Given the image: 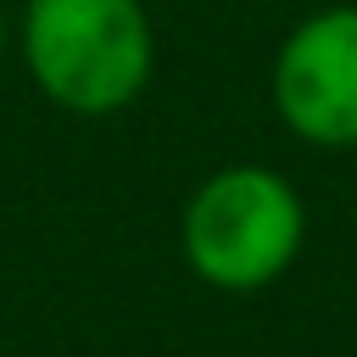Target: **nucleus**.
<instances>
[{"label": "nucleus", "mask_w": 357, "mask_h": 357, "mask_svg": "<svg viewBox=\"0 0 357 357\" xmlns=\"http://www.w3.org/2000/svg\"><path fill=\"white\" fill-rule=\"evenodd\" d=\"M6 50H11V17H6V6H0V61H6Z\"/></svg>", "instance_id": "4"}, {"label": "nucleus", "mask_w": 357, "mask_h": 357, "mask_svg": "<svg viewBox=\"0 0 357 357\" xmlns=\"http://www.w3.org/2000/svg\"><path fill=\"white\" fill-rule=\"evenodd\" d=\"M11 45L28 84L67 117H117L156 73L145 0H22Z\"/></svg>", "instance_id": "1"}, {"label": "nucleus", "mask_w": 357, "mask_h": 357, "mask_svg": "<svg viewBox=\"0 0 357 357\" xmlns=\"http://www.w3.org/2000/svg\"><path fill=\"white\" fill-rule=\"evenodd\" d=\"M307 240V206L296 184L262 162H234L206 173L178 218V251L184 268L223 290L251 296L290 273Z\"/></svg>", "instance_id": "2"}, {"label": "nucleus", "mask_w": 357, "mask_h": 357, "mask_svg": "<svg viewBox=\"0 0 357 357\" xmlns=\"http://www.w3.org/2000/svg\"><path fill=\"white\" fill-rule=\"evenodd\" d=\"M268 95L279 123L318 145L351 151L357 145V6H324L301 17L268 67Z\"/></svg>", "instance_id": "3"}]
</instances>
